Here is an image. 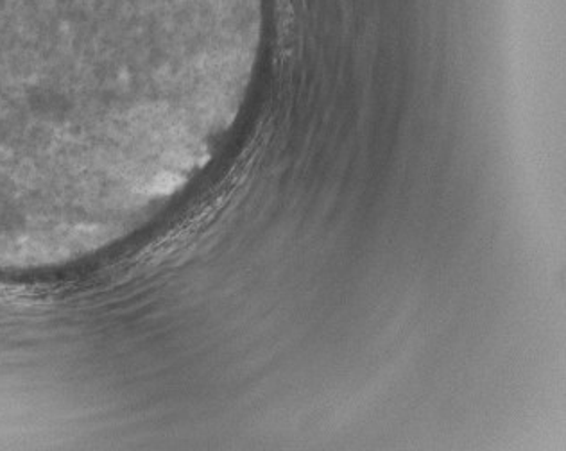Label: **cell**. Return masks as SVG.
Here are the masks:
<instances>
[{"mask_svg": "<svg viewBox=\"0 0 566 451\" xmlns=\"http://www.w3.org/2000/svg\"><path fill=\"white\" fill-rule=\"evenodd\" d=\"M94 0H0V187L81 161V77Z\"/></svg>", "mask_w": 566, "mask_h": 451, "instance_id": "1", "label": "cell"}]
</instances>
